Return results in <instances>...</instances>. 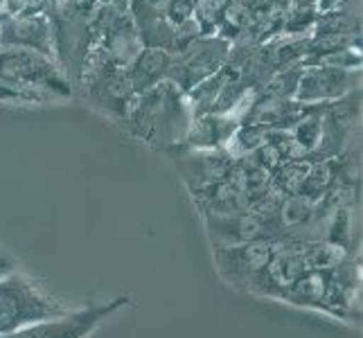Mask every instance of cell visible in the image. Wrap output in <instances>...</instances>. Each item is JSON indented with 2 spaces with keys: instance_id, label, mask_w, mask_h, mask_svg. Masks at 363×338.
Masks as SVG:
<instances>
[{
  "instance_id": "obj_20",
  "label": "cell",
  "mask_w": 363,
  "mask_h": 338,
  "mask_svg": "<svg viewBox=\"0 0 363 338\" xmlns=\"http://www.w3.org/2000/svg\"><path fill=\"white\" fill-rule=\"evenodd\" d=\"M25 9H30V0H0V25Z\"/></svg>"
},
{
  "instance_id": "obj_18",
  "label": "cell",
  "mask_w": 363,
  "mask_h": 338,
  "mask_svg": "<svg viewBox=\"0 0 363 338\" xmlns=\"http://www.w3.org/2000/svg\"><path fill=\"white\" fill-rule=\"evenodd\" d=\"M158 9L172 28H179L185 21L194 18V0H167Z\"/></svg>"
},
{
  "instance_id": "obj_10",
  "label": "cell",
  "mask_w": 363,
  "mask_h": 338,
  "mask_svg": "<svg viewBox=\"0 0 363 338\" xmlns=\"http://www.w3.org/2000/svg\"><path fill=\"white\" fill-rule=\"evenodd\" d=\"M278 242L280 240L262 237V240L248 242V244L212 250L219 275L230 286H235V289H248V284L253 282V278L262 271V266L267 264L269 257L273 255Z\"/></svg>"
},
{
  "instance_id": "obj_19",
  "label": "cell",
  "mask_w": 363,
  "mask_h": 338,
  "mask_svg": "<svg viewBox=\"0 0 363 338\" xmlns=\"http://www.w3.org/2000/svg\"><path fill=\"white\" fill-rule=\"evenodd\" d=\"M199 36H203L201 32V25L196 23V18H190L185 21L183 25H179V28H174V34H172V52L179 55L183 52V50L187 45H192Z\"/></svg>"
},
{
  "instance_id": "obj_1",
  "label": "cell",
  "mask_w": 363,
  "mask_h": 338,
  "mask_svg": "<svg viewBox=\"0 0 363 338\" xmlns=\"http://www.w3.org/2000/svg\"><path fill=\"white\" fill-rule=\"evenodd\" d=\"M192 120L194 113L187 95L177 84L160 81L135 97L124 124L143 142L169 152L183 145Z\"/></svg>"
},
{
  "instance_id": "obj_12",
  "label": "cell",
  "mask_w": 363,
  "mask_h": 338,
  "mask_svg": "<svg viewBox=\"0 0 363 338\" xmlns=\"http://www.w3.org/2000/svg\"><path fill=\"white\" fill-rule=\"evenodd\" d=\"M179 167L190 190L201 194L208 187L226 181L235 167V160L226 154V149H187L179 147Z\"/></svg>"
},
{
  "instance_id": "obj_6",
  "label": "cell",
  "mask_w": 363,
  "mask_h": 338,
  "mask_svg": "<svg viewBox=\"0 0 363 338\" xmlns=\"http://www.w3.org/2000/svg\"><path fill=\"white\" fill-rule=\"evenodd\" d=\"M93 108L104 113L111 120L122 122L127 120L129 108L135 102V89L131 84L129 70L122 68H95L82 77L79 89Z\"/></svg>"
},
{
  "instance_id": "obj_15",
  "label": "cell",
  "mask_w": 363,
  "mask_h": 338,
  "mask_svg": "<svg viewBox=\"0 0 363 338\" xmlns=\"http://www.w3.org/2000/svg\"><path fill=\"white\" fill-rule=\"evenodd\" d=\"M129 11L133 16L138 36H140L143 47H162L172 52V34L174 28L160 14V9L147 0H129Z\"/></svg>"
},
{
  "instance_id": "obj_3",
  "label": "cell",
  "mask_w": 363,
  "mask_h": 338,
  "mask_svg": "<svg viewBox=\"0 0 363 338\" xmlns=\"http://www.w3.org/2000/svg\"><path fill=\"white\" fill-rule=\"evenodd\" d=\"M102 0H52L43 11L52 28L55 61L72 91L79 89L93 43V18Z\"/></svg>"
},
{
  "instance_id": "obj_7",
  "label": "cell",
  "mask_w": 363,
  "mask_h": 338,
  "mask_svg": "<svg viewBox=\"0 0 363 338\" xmlns=\"http://www.w3.org/2000/svg\"><path fill=\"white\" fill-rule=\"evenodd\" d=\"M127 305H131V298L120 295L116 300H108V303L89 305L77 311H66V314H61L57 318L32 322L28 327L0 338H86L99 322Z\"/></svg>"
},
{
  "instance_id": "obj_9",
  "label": "cell",
  "mask_w": 363,
  "mask_h": 338,
  "mask_svg": "<svg viewBox=\"0 0 363 338\" xmlns=\"http://www.w3.org/2000/svg\"><path fill=\"white\" fill-rule=\"evenodd\" d=\"M361 91V70H345L332 66H305L298 79V89L294 99L298 104L314 106L339 102L345 95Z\"/></svg>"
},
{
  "instance_id": "obj_11",
  "label": "cell",
  "mask_w": 363,
  "mask_h": 338,
  "mask_svg": "<svg viewBox=\"0 0 363 338\" xmlns=\"http://www.w3.org/2000/svg\"><path fill=\"white\" fill-rule=\"evenodd\" d=\"M206 225H208V237L212 242V250L248 244L262 240V237L278 240L273 223L257 217L250 210L233 212V215H206Z\"/></svg>"
},
{
  "instance_id": "obj_8",
  "label": "cell",
  "mask_w": 363,
  "mask_h": 338,
  "mask_svg": "<svg viewBox=\"0 0 363 338\" xmlns=\"http://www.w3.org/2000/svg\"><path fill=\"white\" fill-rule=\"evenodd\" d=\"M307 264L300 253V242L294 240H280L275 246L273 255L262 271L248 284V291H253L262 298L284 300L286 291L307 273Z\"/></svg>"
},
{
  "instance_id": "obj_4",
  "label": "cell",
  "mask_w": 363,
  "mask_h": 338,
  "mask_svg": "<svg viewBox=\"0 0 363 338\" xmlns=\"http://www.w3.org/2000/svg\"><path fill=\"white\" fill-rule=\"evenodd\" d=\"M61 314H66V309L48 298L23 273L11 269L0 275V336Z\"/></svg>"
},
{
  "instance_id": "obj_2",
  "label": "cell",
  "mask_w": 363,
  "mask_h": 338,
  "mask_svg": "<svg viewBox=\"0 0 363 338\" xmlns=\"http://www.w3.org/2000/svg\"><path fill=\"white\" fill-rule=\"evenodd\" d=\"M74 91L57 61L36 50L0 47V99L21 104H48Z\"/></svg>"
},
{
  "instance_id": "obj_14",
  "label": "cell",
  "mask_w": 363,
  "mask_h": 338,
  "mask_svg": "<svg viewBox=\"0 0 363 338\" xmlns=\"http://www.w3.org/2000/svg\"><path fill=\"white\" fill-rule=\"evenodd\" d=\"M240 127V120L235 116H199L192 120L181 147L187 149H226L233 133Z\"/></svg>"
},
{
  "instance_id": "obj_16",
  "label": "cell",
  "mask_w": 363,
  "mask_h": 338,
  "mask_svg": "<svg viewBox=\"0 0 363 338\" xmlns=\"http://www.w3.org/2000/svg\"><path fill=\"white\" fill-rule=\"evenodd\" d=\"M174 61V52L162 47H143L140 55L133 59L129 66V77L135 93L140 95L149 89H154L160 81H167L169 68Z\"/></svg>"
},
{
  "instance_id": "obj_13",
  "label": "cell",
  "mask_w": 363,
  "mask_h": 338,
  "mask_svg": "<svg viewBox=\"0 0 363 338\" xmlns=\"http://www.w3.org/2000/svg\"><path fill=\"white\" fill-rule=\"evenodd\" d=\"M0 47H25L36 50L45 57L55 59L52 28L45 11L25 9L0 25Z\"/></svg>"
},
{
  "instance_id": "obj_5",
  "label": "cell",
  "mask_w": 363,
  "mask_h": 338,
  "mask_svg": "<svg viewBox=\"0 0 363 338\" xmlns=\"http://www.w3.org/2000/svg\"><path fill=\"white\" fill-rule=\"evenodd\" d=\"M230 50L233 43L221 39V36H199L183 52L174 55L167 81L177 84L187 95L201 81L210 79L212 74L226 66Z\"/></svg>"
},
{
  "instance_id": "obj_17",
  "label": "cell",
  "mask_w": 363,
  "mask_h": 338,
  "mask_svg": "<svg viewBox=\"0 0 363 338\" xmlns=\"http://www.w3.org/2000/svg\"><path fill=\"white\" fill-rule=\"evenodd\" d=\"M332 271V269H330ZM330 271H307L289 291H286L282 303H289L296 307H309V309H323V300L328 293L330 284Z\"/></svg>"
}]
</instances>
